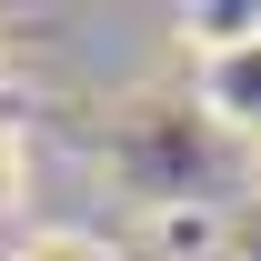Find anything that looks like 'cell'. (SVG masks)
<instances>
[{
    "label": "cell",
    "mask_w": 261,
    "mask_h": 261,
    "mask_svg": "<svg viewBox=\"0 0 261 261\" xmlns=\"http://www.w3.org/2000/svg\"><path fill=\"white\" fill-rule=\"evenodd\" d=\"M10 261H121V251H111L100 231H31Z\"/></svg>",
    "instance_id": "obj_2"
},
{
    "label": "cell",
    "mask_w": 261,
    "mask_h": 261,
    "mask_svg": "<svg viewBox=\"0 0 261 261\" xmlns=\"http://www.w3.org/2000/svg\"><path fill=\"white\" fill-rule=\"evenodd\" d=\"M201 111L241 141H261V20H231L201 50Z\"/></svg>",
    "instance_id": "obj_1"
},
{
    "label": "cell",
    "mask_w": 261,
    "mask_h": 261,
    "mask_svg": "<svg viewBox=\"0 0 261 261\" xmlns=\"http://www.w3.org/2000/svg\"><path fill=\"white\" fill-rule=\"evenodd\" d=\"M20 181H31V151H20V130L0 121V211H10V201H20Z\"/></svg>",
    "instance_id": "obj_3"
}]
</instances>
